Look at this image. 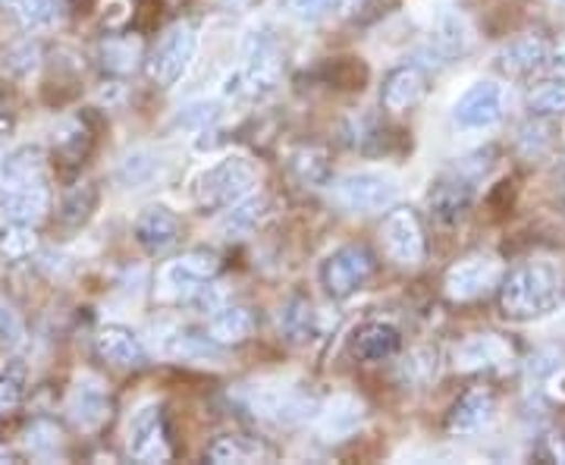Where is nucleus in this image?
Listing matches in <instances>:
<instances>
[{
  "label": "nucleus",
  "instance_id": "6ab92c4d",
  "mask_svg": "<svg viewBox=\"0 0 565 465\" xmlns=\"http://www.w3.org/2000/svg\"><path fill=\"white\" fill-rule=\"evenodd\" d=\"M512 362V346L497 334H478L465 340L456 352V364L462 371H484V368H505Z\"/></svg>",
  "mask_w": 565,
  "mask_h": 465
},
{
  "label": "nucleus",
  "instance_id": "423d86ee",
  "mask_svg": "<svg viewBox=\"0 0 565 465\" xmlns=\"http://www.w3.org/2000/svg\"><path fill=\"white\" fill-rule=\"evenodd\" d=\"M170 453L173 450L163 425V409L158 403L141 405L129 422V456L139 463H167Z\"/></svg>",
  "mask_w": 565,
  "mask_h": 465
},
{
  "label": "nucleus",
  "instance_id": "473e14b6",
  "mask_svg": "<svg viewBox=\"0 0 565 465\" xmlns=\"http://www.w3.org/2000/svg\"><path fill=\"white\" fill-rule=\"evenodd\" d=\"M17 13V20L25 25V29H44L51 22L57 20L61 13V3L57 0H7Z\"/></svg>",
  "mask_w": 565,
  "mask_h": 465
},
{
  "label": "nucleus",
  "instance_id": "a211bd4d",
  "mask_svg": "<svg viewBox=\"0 0 565 465\" xmlns=\"http://www.w3.org/2000/svg\"><path fill=\"white\" fill-rule=\"evenodd\" d=\"M95 346H98L102 359L117 364V368H141V364L148 362V352H145L139 337L129 327H120V324L102 327L98 337H95Z\"/></svg>",
  "mask_w": 565,
  "mask_h": 465
},
{
  "label": "nucleus",
  "instance_id": "412c9836",
  "mask_svg": "<svg viewBox=\"0 0 565 465\" xmlns=\"http://www.w3.org/2000/svg\"><path fill=\"white\" fill-rule=\"evenodd\" d=\"M399 344H403V337H399V330L393 324L374 321L364 324L362 330L355 334L352 349H355V356L362 362H384V359H393L399 352Z\"/></svg>",
  "mask_w": 565,
  "mask_h": 465
},
{
  "label": "nucleus",
  "instance_id": "f257e3e1",
  "mask_svg": "<svg viewBox=\"0 0 565 465\" xmlns=\"http://www.w3.org/2000/svg\"><path fill=\"white\" fill-rule=\"evenodd\" d=\"M565 296V274L553 262L519 264L500 286V308L512 321H534L550 315Z\"/></svg>",
  "mask_w": 565,
  "mask_h": 465
},
{
  "label": "nucleus",
  "instance_id": "0eeeda50",
  "mask_svg": "<svg viewBox=\"0 0 565 465\" xmlns=\"http://www.w3.org/2000/svg\"><path fill=\"white\" fill-rule=\"evenodd\" d=\"M221 271V258L214 252H185L177 262H170L163 267V286L177 296L192 303L199 296V289L207 286Z\"/></svg>",
  "mask_w": 565,
  "mask_h": 465
},
{
  "label": "nucleus",
  "instance_id": "58836bf2",
  "mask_svg": "<svg viewBox=\"0 0 565 465\" xmlns=\"http://www.w3.org/2000/svg\"><path fill=\"white\" fill-rule=\"evenodd\" d=\"M217 117H221V107H217V104L199 102V104L182 107L180 114H177V126L189 129V133H204L207 126H214V123H217Z\"/></svg>",
  "mask_w": 565,
  "mask_h": 465
},
{
  "label": "nucleus",
  "instance_id": "4468645a",
  "mask_svg": "<svg viewBox=\"0 0 565 465\" xmlns=\"http://www.w3.org/2000/svg\"><path fill=\"white\" fill-rule=\"evenodd\" d=\"M136 240L151 255H161L180 240V218L163 204H151V208L141 211L139 221H136Z\"/></svg>",
  "mask_w": 565,
  "mask_h": 465
},
{
  "label": "nucleus",
  "instance_id": "ddd939ff",
  "mask_svg": "<svg viewBox=\"0 0 565 465\" xmlns=\"http://www.w3.org/2000/svg\"><path fill=\"white\" fill-rule=\"evenodd\" d=\"M47 186L44 182H32V186H3L0 189V218L7 223H35L47 214Z\"/></svg>",
  "mask_w": 565,
  "mask_h": 465
},
{
  "label": "nucleus",
  "instance_id": "dca6fc26",
  "mask_svg": "<svg viewBox=\"0 0 565 465\" xmlns=\"http://www.w3.org/2000/svg\"><path fill=\"white\" fill-rule=\"evenodd\" d=\"M154 344H158V352L173 362H221V346L211 337H199L180 327L163 330L161 337H154Z\"/></svg>",
  "mask_w": 565,
  "mask_h": 465
},
{
  "label": "nucleus",
  "instance_id": "9d476101",
  "mask_svg": "<svg viewBox=\"0 0 565 465\" xmlns=\"http://www.w3.org/2000/svg\"><path fill=\"white\" fill-rule=\"evenodd\" d=\"M384 245L386 255L393 262L405 264V267H415L424 262V230L415 211L408 208H396L390 211L384 221Z\"/></svg>",
  "mask_w": 565,
  "mask_h": 465
},
{
  "label": "nucleus",
  "instance_id": "c03bdc74",
  "mask_svg": "<svg viewBox=\"0 0 565 465\" xmlns=\"http://www.w3.org/2000/svg\"><path fill=\"white\" fill-rule=\"evenodd\" d=\"M3 126H7V123H3V117H0V129H3Z\"/></svg>",
  "mask_w": 565,
  "mask_h": 465
},
{
  "label": "nucleus",
  "instance_id": "72a5a7b5",
  "mask_svg": "<svg viewBox=\"0 0 565 465\" xmlns=\"http://www.w3.org/2000/svg\"><path fill=\"white\" fill-rule=\"evenodd\" d=\"M280 10L296 22H321L333 10H343V0H280Z\"/></svg>",
  "mask_w": 565,
  "mask_h": 465
},
{
  "label": "nucleus",
  "instance_id": "b1692460",
  "mask_svg": "<svg viewBox=\"0 0 565 465\" xmlns=\"http://www.w3.org/2000/svg\"><path fill=\"white\" fill-rule=\"evenodd\" d=\"M0 180H3V186L44 182V155H41L39 145H22L17 151L3 155V161H0Z\"/></svg>",
  "mask_w": 565,
  "mask_h": 465
},
{
  "label": "nucleus",
  "instance_id": "f03ea898",
  "mask_svg": "<svg viewBox=\"0 0 565 465\" xmlns=\"http://www.w3.org/2000/svg\"><path fill=\"white\" fill-rule=\"evenodd\" d=\"M255 182H258V173H255L252 161L239 158V155H230L214 167H207L202 177L195 180V202L202 208L223 211V208H230L245 195H252Z\"/></svg>",
  "mask_w": 565,
  "mask_h": 465
},
{
  "label": "nucleus",
  "instance_id": "7ed1b4c3",
  "mask_svg": "<svg viewBox=\"0 0 565 465\" xmlns=\"http://www.w3.org/2000/svg\"><path fill=\"white\" fill-rule=\"evenodd\" d=\"M333 199L352 214H381L399 199V182L384 170H352L333 182Z\"/></svg>",
  "mask_w": 565,
  "mask_h": 465
},
{
  "label": "nucleus",
  "instance_id": "cd10ccee",
  "mask_svg": "<svg viewBox=\"0 0 565 465\" xmlns=\"http://www.w3.org/2000/svg\"><path fill=\"white\" fill-rule=\"evenodd\" d=\"M468 204H471V182L468 180H444L434 186V192H430V208H434V214L437 218H444V221H456V218H462L465 211H468Z\"/></svg>",
  "mask_w": 565,
  "mask_h": 465
},
{
  "label": "nucleus",
  "instance_id": "f8f14e48",
  "mask_svg": "<svg viewBox=\"0 0 565 465\" xmlns=\"http://www.w3.org/2000/svg\"><path fill=\"white\" fill-rule=\"evenodd\" d=\"M66 409H70V419L82 431H98L110 419V393H107V387L95 374H85L73 387Z\"/></svg>",
  "mask_w": 565,
  "mask_h": 465
},
{
  "label": "nucleus",
  "instance_id": "c9c22d12",
  "mask_svg": "<svg viewBox=\"0 0 565 465\" xmlns=\"http://www.w3.org/2000/svg\"><path fill=\"white\" fill-rule=\"evenodd\" d=\"M292 163H296V173L305 182H311V186H327L330 182V163H327V155L321 148H302Z\"/></svg>",
  "mask_w": 565,
  "mask_h": 465
},
{
  "label": "nucleus",
  "instance_id": "4be33fe9",
  "mask_svg": "<svg viewBox=\"0 0 565 465\" xmlns=\"http://www.w3.org/2000/svg\"><path fill=\"white\" fill-rule=\"evenodd\" d=\"M424 98V73L418 66H399L384 82V107L393 114H403Z\"/></svg>",
  "mask_w": 565,
  "mask_h": 465
},
{
  "label": "nucleus",
  "instance_id": "ea45409f",
  "mask_svg": "<svg viewBox=\"0 0 565 465\" xmlns=\"http://www.w3.org/2000/svg\"><path fill=\"white\" fill-rule=\"evenodd\" d=\"M25 390V368L22 364H10L0 371V412L17 409Z\"/></svg>",
  "mask_w": 565,
  "mask_h": 465
},
{
  "label": "nucleus",
  "instance_id": "a878e982",
  "mask_svg": "<svg viewBox=\"0 0 565 465\" xmlns=\"http://www.w3.org/2000/svg\"><path fill=\"white\" fill-rule=\"evenodd\" d=\"M471 44V29L465 25V20L459 17H444L437 22L434 35H430V44H427V54L437 57V63H449L456 57H462Z\"/></svg>",
  "mask_w": 565,
  "mask_h": 465
},
{
  "label": "nucleus",
  "instance_id": "7c9ffc66",
  "mask_svg": "<svg viewBox=\"0 0 565 465\" xmlns=\"http://www.w3.org/2000/svg\"><path fill=\"white\" fill-rule=\"evenodd\" d=\"M161 170V163L158 158L151 155V151H132V155H126L117 167V180L126 186V189H141L145 182L154 180V173Z\"/></svg>",
  "mask_w": 565,
  "mask_h": 465
},
{
  "label": "nucleus",
  "instance_id": "f704fd0d",
  "mask_svg": "<svg viewBox=\"0 0 565 465\" xmlns=\"http://www.w3.org/2000/svg\"><path fill=\"white\" fill-rule=\"evenodd\" d=\"M104 66L114 70V73H132L136 63H139V44L129 39H110L102 47Z\"/></svg>",
  "mask_w": 565,
  "mask_h": 465
},
{
  "label": "nucleus",
  "instance_id": "39448f33",
  "mask_svg": "<svg viewBox=\"0 0 565 465\" xmlns=\"http://www.w3.org/2000/svg\"><path fill=\"white\" fill-rule=\"evenodd\" d=\"M371 274H374V255L364 245L337 249L321 267V281L333 299H345V296L359 293Z\"/></svg>",
  "mask_w": 565,
  "mask_h": 465
},
{
  "label": "nucleus",
  "instance_id": "aec40b11",
  "mask_svg": "<svg viewBox=\"0 0 565 465\" xmlns=\"http://www.w3.org/2000/svg\"><path fill=\"white\" fill-rule=\"evenodd\" d=\"M252 330H255V318L243 305H221L207 318V337L217 346L245 344L252 337Z\"/></svg>",
  "mask_w": 565,
  "mask_h": 465
},
{
  "label": "nucleus",
  "instance_id": "6e6552de",
  "mask_svg": "<svg viewBox=\"0 0 565 465\" xmlns=\"http://www.w3.org/2000/svg\"><path fill=\"white\" fill-rule=\"evenodd\" d=\"M503 274L500 262L493 255H471V258H462L459 264H452L446 271V296L452 303H471L478 296H484L490 286H497Z\"/></svg>",
  "mask_w": 565,
  "mask_h": 465
},
{
  "label": "nucleus",
  "instance_id": "1a4fd4ad",
  "mask_svg": "<svg viewBox=\"0 0 565 465\" xmlns=\"http://www.w3.org/2000/svg\"><path fill=\"white\" fill-rule=\"evenodd\" d=\"M505 104H509V95L500 82H475L456 102L452 114L468 129H490L505 117Z\"/></svg>",
  "mask_w": 565,
  "mask_h": 465
},
{
  "label": "nucleus",
  "instance_id": "2eb2a0df",
  "mask_svg": "<svg viewBox=\"0 0 565 465\" xmlns=\"http://www.w3.org/2000/svg\"><path fill=\"white\" fill-rule=\"evenodd\" d=\"M364 425V403L355 397H333L330 403L318 409V434L323 441H345Z\"/></svg>",
  "mask_w": 565,
  "mask_h": 465
},
{
  "label": "nucleus",
  "instance_id": "5701e85b",
  "mask_svg": "<svg viewBox=\"0 0 565 465\" xmlns=\"http://www.w3.org/2000/svg\"><path fill=\"white\" fill-rule=\"evenodd\" d=\"M264 195H245L239 202H233L230 208H223L221 221H217V230H221L223 240H245L255 233V226L262 223L264 218Z\"/></svg>",
  "mask_w": 565,
  "mask_h": 465
},
{
  "label": "nucleus",
  "instance_id": "9b49d317",
  "mask_svg": "<svg viewBox=\"0 0 565 465\" xmlns=\"http://www.w3.org/2000/svg\"><path fill=\"white\" fill-rule=\"evenodd\" d=\"M252 409H255V415L270 419L277 425H302V422L318 419L321 405L299 390H258L252 397Z\"/></svg>",
  "mask_w": 565,
  "mask_h": 465
},
{
  "label": "nucleus",
  "instance_id": "f3484780",
  "mask_svg": "<svg viewBox=\"0 0 565 465\" xmlns=\"http://www.w3.org/2000/svg\"><path fill=\"white\" fill-rule=\"evenodd\" d=\"M493 412H497L493 393L484 390V387H478V390H468L462 400L452 405L446 427H449V434H456V437H468V434H478L481 427L490 425Z\"/></svg>",
  "mask_w": 565,
  "mask_h": 465
},
{
  "label": "nucleus",
  "instance_id": "c756f323",
  "mask_svg": "<svg viewBox=\"0 0 565 465\" xmlns=\"http://www.w3.org/2000/svg\"><path fill=\"white\" fill-rule=\"evenodd\" d=\"M440 374V352L434 346H418L408 352V359L403 362L405 384L427 387L430 381H437Z\"/></svg>",
  "mask_w": 565,
  "mask_h": 465
},
{
  "label": "nucleus",
  "instance_id": "a19ab883",
  "mask_svg": "<svg viewBox=\"0 0 565 465\" xmlns=\"http://www.w3.org/2000/svg\"><path fill=\"white\" fill-rule=\"evenodd\" d=\"M20 337H22L20 311L13 308V303H7V299L0 296V340H10V344H17Z\"/></svg>",
  "mask_w": 565,
  "mask_h": 465
},
{
  "label": "nucleus",
  "instance_id": "e433bc0d",
  "mask_svg": "<svg viewBox=\"0 0 565 465\" xmlns=\"http://www.w3.org/2000/svg\"><path fill=\"white\" fill-rule=\"evenodd\" d=\"M527 104L537 117H565V80L541 85Z\"/></svg>",
  "mask_w": 565,
  "mask_h": 465
},
{
  "label": "nucleus",
  "instance_id": "bb28decb",
  "mask_svg": "<svg viewBox=\"0 0 565 465\" xmlns=\"http://www.w3.org/2000/svg\"><path fill=\"white\" fill-rule=\"evenodd\" d=\"M280 327H282V334H286L292 344L318 340V337L323 334L321 311L308 303V299H292V303L286 305V311H282Z\"/></svg>",
  "mask_w": 565,
  "mask_h": 465
},
{
  "label": "nucleus",
  "instance_id": "20e7f679",
  "mask_svg": "<svg viewBox=\"0 0 565 465\" xmlns=\"http://www.w3.org/2000/svg\"><path fill=\"white\" fill-rule=\"evenodd\" d=\"M195 47H199V35H195V25L192 22H177L167 29V35L158 41L151 61H148V76L170 88L185 76V70L192 66L195 57Z\"/></svg>",
  "mask_w": 565,
  "mask_h": 465
},
{
  "label": "nucleus",
  "instance_id": "393cba45",
  "mask_svg": "<svg viewBox=\"0 0 565 465\" xmlns=\"http://www.w3.org/2000/svg\"><path fill=\"white\" fill-rule=\"evenodd\" d=\"M503 70L512 73V76H534L546 70V61H550V47L546 41L534 39V35H525V39H515L503 51Z\"/></svg>",
  "mask_w": 565,
  "mask_h": 465
},
{
  "label": "nucleus",
  "instance_id": "2f4dec72",
  "mask_svg": "<svg viewBox=\"0 0 565 465\" xmlns=\"http://www.w3.org/2000/svg\"><path fill=\"white\" fill-rule=\"evenodd\" d=\"M35 249H39L35 226H29V223H7V226L0 230V255L20 262V258H29Z\"/></svg>",
  "mask_w": 565,
  "mask_h": 465
},
{
  "label": "nucleus",
  "instance_id": "4c0bfd02",
  "mask_svg": "<svg viewBox=\"0 0 565 465\" xmlns=\"http://www.w3.org/2000/svg\"><path fill=\"white\" fill-rule=\"evenodd\" d=\"M22 444H25V450L32 456H51L61 446V427L51 425V422H35V425L25 431V441Z\"/></svg>",
  "mask_w": 565,
  "mask_h": 465
},
{
  "label": "nucleus",
  "instance_id": "79ce46f5",
  "mask_svg": "<svg viewBox=\"0 0 565 465\" xmlns=\"http://www.w3.org/2000/svg\"><path fill=\"white\" fill-rule=\"evenodd\" d=\"M546 70L553 73V76H559L565 80V44L559 51H550V61H546Z\"/></svg>",
  "mask_w": 565,
  "mask_h": 465
},
{
  "label": "nucleus",
  "instance_id": "c85d7f7f",
  "mask_svg": "<svg viewBox=\"0 0 565 465\" xmlns=\"http://www.w3.org/2000/svg\"><path fill=\"white\" fill-rule=\"evenodd\" d=\"M267 456V450H264L258 441H248V437H217L214 444L207 446V459L211 463H258Z\"/></svg>",
  "mask_w": 565,
  "mask_h": 465
},
{
  "label": "nucleus",
  "instance_id": "37998d69",
  "mask_svg": "<svg viewBox=\"0 0 565 465\" xmlns=\"http://www.w3.org/2000/svg\"><path fill=\"white\" fill-rule=\"evenodd\" d=\"M0 161H3V145H0Z\"/></svg>",
  "mask_w": 565,
  "mask_h": 465
}]
</instances>
